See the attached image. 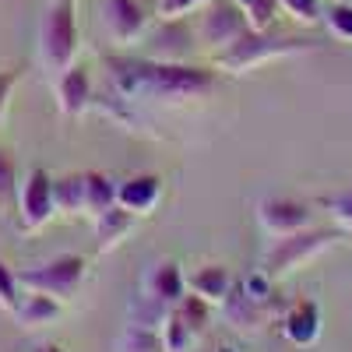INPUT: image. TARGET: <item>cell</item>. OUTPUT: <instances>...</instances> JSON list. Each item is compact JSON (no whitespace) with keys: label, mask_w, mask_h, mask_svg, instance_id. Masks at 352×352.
Returning a JSON list of instances; mask_svg holds the SVG:
<instances>
[{"label":"cell","mask_w":352,"mask_h":352,"mask_svg":"<svg viewBox=\"0 0 352 352\" xmlns=\"http://www.w3.org/2000/svg\"><path fill=\"white\" fill-rule=\"evenodd\" d=\"M113 88L124 99H159L184 102L208 96L215 88V71L194 67L187 60H152V56H106Z\"/></svg>","instance_id":"obj_1"},{"label":"cell","mask_w":352,"mask_h":352,"mask_svg":"<svg viewBox=\"0 0 352 352\" xmlns=\"http://www.w3.org/2000/svg\"><path fill=\"white\" fill-rule=\"evenodd\" d=\"M314 43L310 39H296V36H272V32H254V28H247V32L219 50L215 64L222 71H232V74H243L250 67H261L268 60H278V56H292V53H307Z\"/></svg>","instance_id":"obj_2"},{"label":"cell","mask_w":352,"mask_h":352,"mask_svg":"<svg viewBox=\"0 0 352 352\" xmlns=\"http://www.w3.org/2000/svg\"><path fill=\"white\" fill-rule=\"evenodd\" d=\"M39 53L50 74H64L74 67L78 56V21H74V0H56L46 8L39 25Z\"/></svg>","instance_id":"obj_3"},{"label":"cell","mask_w":352,"mask_h":352,"mask_svg":"<svg viewBox=\"0 0 352 352\" xmlns=\"http://www.w3.org/2000/svg\"><path fill=\"white\" fill-rule=\"evenodd\" d=\"M88 275V261L81 254H60L39 268H28L18 275V285L25 292H43V296H53L56 303H67L74 292L81 289Z\"/></svg>","instance_id":"obj_4"},{"label":"cell","mask_w":352,"mask_h":352,"mask_svg":"<svg viewBox=\"0 0 352 352\" xmlns=\"http://www.w3.org/2000/svg\"><path fill=\"white\" fill-rule=\"evenodd\" d=\"M342 240L338 229H300L292 236H278V243L268 250V261H264V272L272 278H282L289 272H296L300 264L314 261L317 254H324L328 247H335Z\"/></svg>","instance_id":"obj_5"},{"label":"cell","mask_w":352,"mask_h":352,"mask_svg":"<svg viewBox=\"0 0 352 352\" xmlns=\"http://www.w3.org/2000/svg\"><path fill=\"white\" fill-rule=\"evenodd\" d=\"M250 28L243 8L236 4V0H212L208 11H204L201 25H197V43L201 46H212L215 53L232 46L243 32Z\"/></svg>","instance_id":"obj_6"},{"label":"cell","mask_w":352,"mask_h":352,"mask_svg":"<svg viewBox=\"0 0 352 352\" xmlns=\"http://www.w3.org/2000/svg\"><path fill=\"white\" fill-rule=\"evenodd\" d=\"M53 215H56L53 180L46 169H32L25 176V184L18 187V222L25 232H39Z\"/></svg>","instance_id":"obj_7"},{"label":"cell","mask_w":352,"mask_h":352,"mask_svg":"<svg viewBox=\"0 0 352 352\" xmlns=\"http://www.w3.org/2000/svg\"><path fill=\"white\" fill-rule=\"evenodd\" d=\"M99 21L106 28L109 43H116V46L141 43L144 32H148V14H144V8L138 4V0H102Z\"/></svg>","instance_id":"obj_8"},{"label":"cell","mask_w":352,"mask_h":352,"mask_svg":"<svg viewBox=\"0 0 352 352\" xmlns=\"http://www.w3.org/2000/svg\"><path fill=\"white\" fill-rule=\"evenodd\" d=\"M257 219L264 226V232H272V236H292V232L300 229H310L314 215L303 201H292V197H268L257 204Z\"/></svg>","instance_id":"obj_9"},{"label":"cell","mask_w":352,"mask_h":352,"mask_svg":"<svg viewBox=\"0 0 352 352\" xmlns=\"http://www.w3.org/2000/svg\"><path fill=\"white\" fill-rule=\"evenodd\" d=\"M219 310L236 331H261L272 320V300H250L243 289H229Z\"/></svg>","instance_id":"obj_10"},{"label":"cell","mask_w":352,"mask_h":352,"mask_svg":"<svg viewBox=\"0 0 352 352\" xmlns=\"http://www.w3.org/2000/svg\"><path fill=\"white\" fill-rule=\"evenodd\" d=\"M282 335L289 345L310 349L320 338V307L314 300H300L282 314Z\"/></svg>","instance_id":"obj_11"},{"label":"cell","mask_w":352,"mask_h":352,"mask_svg":"<svg viewBox=\"0 0 352 352\" xmlns=\"http://www.w3.org/2000/svg\"><path fill=\"white\" fill-rule=\"evenodd\" d=\"M162 201V180L152 173H141V176H131V180H124L120 187H116V204L127 212H134L138 219L141 215H152L159 208Z\"/></svg>","instance_id":"obj_12"},{"label":"cell","mask_w":352,"mask_h":352,"mask_svg":"<svg viewBox=\"0 0 352 352\" xmlns=\"http://www.w3.org/2000/svg\"><path fill=\"white\" fill-rule=\"evenodd\" d=\"M56 106H60L64 116H78L92 106V74L81 64L56 74Z\"/></svg>","instance_id":"obj_13"},{"label":"cell","mask_w":352,"mask_h":352,"mask_svg":"<svg viewBox=\"0 0 352 352\" xmlns=\"http://www.w3.org/2000/svg\"><path fill=\"white\" fill-rule=\"evenodd\" d=\"M134 226H138V215H134V212L120 208V204L106 208V212L96 219V250H99V254L116 250V247H120L131 232H134Z\"/></svg>","instance_id":"obj_14"},{"label":"cell","mask_w":352,"mask_h":352,"mask_svg":"<svg viewBox=\"0 0 352 352\" xmlns=\"http://www.w3.org/2000/svg\"><path fill=\"white\" fill-rule=\"evenodd\" d=\"M148 296L159 300L162 307H176L187 296V275L180 272V264H173V261L155 264L148 275Z\"/></svg>","instance_id":"obj_15"},{"label":"cell","mask_w":352,"mask_h":352,"mask_svg":"<svg viewBox=\"0 0 352 352\" xmlns=\"http://www.w3.org/2000/svg\"><path fill=\"white\" fill-rule=\"evenodd\" d=\"M229 289H232V275H229V268H222V264H204V268H197L187 278V292L208 300L212 307H219L229 296Z\"/></svg>","instance_id":"obj_16"},{"label":"cell","mask_w":352,"mask_h":352,"mask_svg":"<svg viewBox=\"0 0 352 352\" xmlns=\"http://www.w3.org/2000/svg\"><path fill=\"white\" fill-rule=\"evenodd\" d=\"M184 36H190L187 28L180 25V18L176 21H166L155 36H148V56L152 60H187V50H190V39H184Z\"/></svg>","instance_id":"obj_17"},{"label":"cell","mask_w":352,"mask_h":352,"mask_svg":"<svg viewBox=\"0 0 352 352\" xmlns=\"http://www.w3.org/2000/svg\"><path fill=\"white\" fill-rule=\"evenodd\" d=\"M53 201H56V212L85 215L88 212V173L53 180Z\"/></svg>","instance_id":"obj_18"},{"label":"cell","mask_w":352,"mask_h":352,"mask_svg":"<svg viewBox=\"0 0 352 352\" xmlns=\"http://www.w3.org/2000/svg\"><path fill=\"white\" fill-rule=\"evenodd\" d=\"M56 314H60V303H56L53 296H43V292H28V296L14 307V317H18L21 328L50 324V320H56Z\"/></svg>","instance_id":"obj_19"},{"label":"cell","mask_w":352,"mask_h":352,"mask_svg":"<svg viewBox=\"0 0 352 352\" xmlns=\"http://www.w3.org/2000/svg\"><path fill=\"white\" fill-rule=\"evenodd\" d=\"M159 338H162V349H166V352H187L197 335L184 324V317L173 310V314H166V320L159 324Z\"/></svg>","instance_id":"obj_20"},{"label":"cell","mask_w":352,"mask_h":352,"mask_svg":"<svg viewBox=\"0 0 352 352\" xmlns=\"http://www.w3.org/2000/svg\"><path fill=\"white\" fill-rule=\"evenodd\" d=\"M173 310L184 317V324H187L194 335H201L204 328H208V320H212V303H208V300H201V296H184Z\"/></svg>","instance_id":"obj_21"},{"label":"cell","mask_w":352,"mask_h":352,"mask_svg":"<svg viewBox=\"0 0 352 352\" xmlns=\"http://www.w3.org/2000/svg\"><path fill=\"white\" fill-rule=\"evenodd\" d=\"M11 204H18V166L0 148V212H11Z\"/></svg>","instance_id":"obj_22"},{"label":"cell","mask_w":352,"mask_h":352,"mask_svg":"<svg viewBox=\"0 0 352 352\" xmlns=\"http://www.w3.org/2000/svg\"><path fill=\"white\" fill-rule=\"evenodd\" d=\"M120 352H166V349H162V338H159L155 328H138V324H131L127 335H124Z\"/></svg>","instance_id":"obj_23"},{"label":"cell","mask_w":352,"mask_h":352,"mask_svg":"<svg viewBox=\"0 0 352 352\" xmlns=\"http://www.w3.org/2000/svg\"><path fill=\"white\" fill-rule=\"evenodd\" d=\"M324 25H328V32L342 43H352V4H331L328 14H324Z\"/></svg>","instance_id":"obj_24"},{"label":"cell","mask_w":352,"mask_h":352,"mask_svg":"<svg viewBox=\"0 0 352 352\" xmlns=\"http://www.w3.org/2000/svg\"><path fill=\"white\" fill-rule=\"evenodd\" d=\"M240 289L247 292L250 300H272V296H275V278L264 272V268H257V272H247V275H243Z\"/></svg>","instance_id":"obj_25"},{"label":"cell","mask_w":352,"mask_h":352,"mask_svg":"<svg viewBox=\"0 0 352 352\" xmlns=\"http://www.w3.org/2000/svg\"><path fill=\"white\" fill-rule=\"evenodd\" d=\"M278 8L285 14H292L296 21H303V25L320 21V0H278Z\"/></svg>","instance_id":"obj_26"},{"label":"cell","mask_w":352,"mask_h":352,"mask_svg":"<svg viewBox=\"0 0 352 352\" xmlns=\"http://www.w3.org/2000/svg\"><path fill=\"white\" fill-rule=\"evenodd\" d=\"M18 275L8 268V264L4 261H0V307H4V310H14L21 300H18Z\"/></svg>","instance_id":"obj_27"},{"label":"cell","mask_w":352,"mask_h":352,"mask_svg":"<svg viewBox=\"0 0 352 352\" xmlns=\"http://www.w3.org/2000/svg\"><path fill=\"white\" fill-rule=\"evenodd\" d=\"M324 208L331 212L335 222H342L345 229H352V187L335 194V197H324Z\"/></svg>","instance_id":"obj_28"},{"label":"cell","mask_w":352,"mask_h":352,"mask_svg":"<svg viewBox=\"0 0 352 352\" xmlns=\"http://www.w3.org/2000/svg\"><path fill=\"white\" fill-rule=\"evenodd\" d=\"M204 4H212V0H159V18L162 21H176V18H184L187 11L204 8Z\"/></svg>","instance_id":"obj_29"},{"label":"cell","mask_w":352,"mask_h":352,"mask_svg":"<svg viewBox=\"0 0 352 352\" xmlns=\"http://www.w3.org/2000/svg\"><path fill=\"white\" fill-rule=\"evenodd\" d=\"M18 81H21V71H0V120H4L8 102H11V92H14Z\"/></svg>","instance_id":"obj_30"},{"label":"cell","mask_w":352,"mask_h":352,"mask_svg":"<svg viewBox=\"0 0 352 352\" xmlns=\"http://www.w3.org/2000/svg\"><path fill=\"white\" fill-rule=\"evenodd\" d=\"M36 352H64V349H56V345H43V349H36Z\"/></svg>","instance_id":"obj_31"},{"label":"cell","mask_w":352,"mask_h":352,"mask_svg":"<svg viewBox=\"0 0 352 352\" xmlns=\"http://www.w3.org/2000/svg\"><path fill=\"white\" fill-rule=\"evenodd\" d=\"M219 352H236V349H229V345H226V349H219Z\"/></svg>","instance_id":"obj_32"},{"label":"cell","mask_w":352,"mask_h":352,"mask_svg":"<svg viewBox=\"0 0 352 352\" xmlns=\"http://www.w3.org/2000/svg\"><path fill=\"white\" fill-rule=\"evenodd\" d=\"M331 4H342V0H331Z\"/></svg>","instance_id":"obj_33"}]
</instances>
